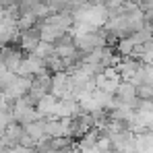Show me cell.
Listing matches in <instances>:
<instances>
[{"instance_id":"8fae6325","label":"cell","mask_w":153,"mask_h":153,"mask_svg":"<svg viewBox=\"0 0 153 153\" xmlns=\"http://www.w3.org/2000/svg\"><path fill=\"white\" fill-rule=\"evenodd\" d=\"M0 93H2V89H0Z\"/></svg>"},{"instance_id":"277c9868","label":"cell","mask_w":153,"mask_h":153,"mask_svg":"<svg viewBox=\"0 0 153 153\" xmlns=\"http://www.w3.org/2000/svg\"><path fill=\"white\" fill-rule=\"evenodd\" d=\"M23 137H25V126L19 124V122H10L8 126L0 132V143L10 149V147H17L23 143Z\"/></svg>"},{"instance_id":"ba28073f","label":"cell","mask_w":153,"mask_h":153,"mask_svg":"<svg viewBox=\"0 0 153 153\" xmlns=\"http://www.w3.org/2000/svg\"><path fill=\"white\" fill-rule=\"evenodd\" d=\"M46 137H48V139L68 137L66 120H62V118H46Z\"/></svg>"},{"instance_id":"7a4b0ae2","label":"cell","mask_w":153,"mask_h":153,"mask_svg":"<svg viewBox=\"0 0 153 153\" xmlns=\"http://www.w3.org/2000/svg\"><path fill=\"white\" fill-rule=\"evenodd\" d=\"M13 118H15V122H19V124L25 126V124H29V122L37 120L39 114H37V110H35V103L25 95V97L13 102Z\"/></svg>"},{"instance_id":"30bf717a","label":"cell","mask_w":153,"mask_h":153,"mask_svg":"<svg viewBox=\"0 0 153 153\" xmlns=\"http://www.w3.org/2000/svg\"><path fill=\"white\" fill-rule=\"evenodd\" d=\"M4 151H6V147H4V145L0 143V153H4Z\"/></svg>"},{"instance_id":"6da1fadb","label":"cell","mask_w":153,"mask_h":153,"mask_svg":"<svg viewBox=\"0 0 153 153\" xmlns=\"http://www.w3.org/2000/svg\"><path fill=\"white\" fill-rule=\"evenodd\" d=\"M66 126H68V137L73 141H79V139H83L87 132H91L95 128V122H93L91 114H87V112L81 110L79 114H75L73 118L66 120Z\"/></svg>"},{"instance_id":"52a82bcc","label":"cell","mask_w":153,"mask_h":153,"mask_svg":"<svg viewBox=\"0 0 153 153\" xmlns=\"http://www.w3.org/2000/svg\"><path fill=\"white\" fill-rule=\"evenodd\" d=\"M19 44H21V50L31 54L39 44H42V29L39 27H29V29H23L21 37H19Z\"/></svg>"},{"instance_id":"9c48e42d","label":"cell","mask_w":153,"mask_h":153,"mask_svg":"<svg viewBox=\"0 0 153 153\" xmlns=\"http://www.w3.org/2000/svg\"><path fill=\"white\" fill-rule=\"evenodd\" d=\"M25 134L35 141V145H37L39 141L48 139V137H46V118H37V120L25 124Z\"/></svg>"},{"instance_id":"5b68a950","label":"cell","mask_w":153,"mask_h":153,"mask_svg":"<svg viewBox=\"0 0 153 153\" xmlns=\"http://www.w3.org/2000/svg\"><path fill=\"white\" fill-rule=\"evenodd\" d=\"M29 85H31V79L17 75L13 81H10V85L2 91V95H4L6 100H10V102H17V100L25 97L27 93H29Z\"/></svg>"},{"instance_id":"8992f818","label":"cell","mask_w":153,"mask_h":153,"mask_svg":"<svg viewBox=\"0 0 153 153\" xmlns=\"http://www.w3.org/2000/svg\"><path fill=\"white\" fill-rule=\"evenodd\" d=\"M44 71H46V62L42 58H37L35 54H27L25 58H23V62H21V66H19V71H17V75L33 79V76H37Z\"/></svg>"},{"instance_id":"3957f363","label":"cell","mask_w":153,"mask_h":153,"mask_svg":"<svg viewBox=\"0 0 153 153\" xmlns=\"http://www.w3.org/2000/svg\"><path fill=\"white\" fill-rule=\"evenodd\" d=\"M50 93H52V75L48 71H44V73H39L37 76L31 79L27 97L35 103V105H37V102H39L44 95H50Z\"/></svg>"}]
</instances>
